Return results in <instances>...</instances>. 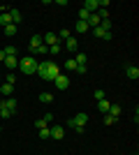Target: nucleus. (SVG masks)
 Masks as SVG:
<instances>
[{
    "mask_svg": "<svg viewBox=\"0 0 139 155\" xmlns=\"http://www.w3.org/2000/svg\"><path fill=\"white\" fill-rule=\"evenodd\" d=\"M109 107H111V102H109V100H100V102H98V109L102 111V116L109 111Z\"/></svg>",
    "mask_w": 139,
    "mask_h": 155,
    "instance_id": "nucleus-19",
    "label": "nucleus"
},
{
    "mask_svg": "<svg viewBox=\"0 0 139 155\" xmlns=\"http://www.w3.org/2000/svg\"><path fill=\"white\" fill-rule=\"evenodd\" d=\"M100 28H102V30H104V32H111V28H114L111 19H104V21H102V23H100Z\"/></svg>",
    "mask_w": 139,
    "mask_h": 155,
    "instance_id": "nucleus-25",
    "label": "nucleus"
},
{
    "mask_svg": "<svg viewBox=\"0 0 139 155\" xmlns=\"http://www.w3.org/2000/svg\"><path fill=\"white\" fill-rule=\"evenodd\" d=\"M56 35H58V42H60V39L65 42V39H70V37H72V32L67 30V28H60V32H56Z\"/></svg>",
    "mask_w": 139,
    "mask_h": 155,
    "instance_id": "nucleus-22",
    "label": "nucleus"
},
{
    "mask_svg": "<svg viewBox=\"0 0 139 155\" xmlns=\"http://www.w3.org/2000/svg\"><path fill=\"white\" fill-rule=\"evenodd\" d=\"M2 102H5V107H7V109H12L14 114H16V100H14V97H5Z\"/></svg>",
    "mask_w": 139,
    "mask_h": 155,
    "instance_id": "nucleus-21",
    "label": "nucleus"
},
{
    "mask_svg": "<svg viewBox=\"0 0 139 155\" xmlns=\"http://www.w3.org/2000/svg\"><path fill=\"white\" fill-rule=\"evenodd\" d=\"M42 44H44V42H42V35H33V37H30V51L40 49Z\"/></svg>",
    "mask_w": 139,
    "mask_h": 155,
    "instance_id": "nucleus-15",
    "label": "nucleus"
},
{
    "mask_svg": "<svg viewBox=\"0 0 139 155\" xmlns=\"http://www.w3.org/2000/svg\"><path fill=\"white\" fill-rule=\"evenodd\" d=\"M86 23H88V28H98L100 23H102V19H100V16H98V12H95V14H88Z\"/></svg>",
    "mask_w": 139,
    "mask_h": 155,
    "instance_id": "nucleus-11",
    "label": "nucleus"
},
{
    "mask_svg": "<svg viewBox=\"0 0 139 155\" xmlns=\"http://www.w3.org/2000/svg\"><path fill=\"white\" fill-rule=\"evenodd\" d=\"M91 28H88V23L86 21H77V26H74V32L77 35H84V32H88Z\"/></svg>",
    "mask_w": 139,
    "mask_h": 155,
    "instance_id": "nucleus-14",
    "label": "nucleus"
},
{
    "mask_svg": "<svg viewBox=\"0 0 139 155\" xmlns=\"http://www.w3.org/2000/svg\"><path fill=\"white\" fill-rule=\"evenodd\" d=\"M14 116V111L12 109H7L5 102H0V118H12Z\"/></svg>",
    "mask_w": 139,
    "mask_h": 155,
    "instance_id": "nucleus-16",
    "label": "nucleus"
},
{
    "mask_svg": "<svg viewBox=\"0 0 139 155\" xmlns=\"http://www.w3.org/2000/svg\"><path fill=\"white\" fill-rule=\"evenodd\" d=\"M40 102L42 104H51L53 102V95H51V93H40Z\"/></svg>",
    "mask_w": 139,
    "mask_h": 155,
    "instance_id": "nucleus-23",
    "label": "nucleus"
},
{
    "mask_svg": "<svg viewBox=\"0 0 139 155\" xmlns=\"http://www.w3.org/2000/svg\"><path fill=\"white\" fill-rule=\"evenodd\" d=\"M107 114H109V116H114V118H116V120H118V116H121V107H118V104H111Z\"/></svg>",
    "mask_w": 139,
    "mask_h": 155,
    "instance_id": "nucleus-20",
    "label": "nucleus"
},
{
    "mask_svg": "<svg viewBox=\"0 0 139 155\" xmlns=\"http://www.w3.org/2000/svg\"><path fill=\"white\" fill-rule=\"evenodd\" d=\"M42 42H44L46 46L60 44V42H58V35H56V32H44V35H42Z\"/></svg>",
    "mask_w": 139,
    "mask_h": 155,
    "instance_id": "nucleus-7",
    "label": "nucleus"
},
{
    "mask_svg": "<svg viewBox=\"0 0 139 155\" xmlns=\"http://www.w3.org/2000/svg\"><path fill=\"white\" fill-rule=\"evenodd\" d=\"M86 123H88V114L81 111V114H77L74 118L67 120V127H72L77 134H84V132H86Z\"/></svg>",
    "mask_w": 139,
    "mask_h": 155,
    "instance_id": "nucleus-1",
    "label": "nucleus"
},
{
    "mask_svg": "<svg viewBox=\"0 0 139 155\" xmlns=\"http://www.w3.org/2000/svg\"><path fill=\"white\" fill-rule=\"evenodd\" d=\"M88 32H91V35H93L95 39H111V32H104L100 26H98V28H91Z\"/></svg>",
    "mask_w": 139,
    "mask_h": 155,
    "instance_id": "nucleus-6",
    "label": "nucleus"
},
{
    "mask_svg": "<svg viewBox=\"0 0 139 155\" xmlns=\"http://www.w3.org/2000/svg\"><path fill=\"white\" fill-rule=\"evenodd\" d=\"M12 23V16H9V9L7 12H0V26H9Z\"/></svg>",
    "mask_w": 139,
    "mask_h": 155,
    "instance_id": "nucleus-18",
    "label": "nucleus"
},
{
    "mask_svg": "<svg viewBox=\"0 0 139 155\" xmlns=\"http://www.w3.org/2000/svg\"><path fill=\"white\" fill-rule=\"evenodd\" d=\"M35 127H37V130H44V127H49L46 118H44V116H42V118H37V120H35Z\"/></svg>",
    "mask_w": 139,
    "mask_h": 155,
    "instance_id": "nucleus-27",
    "label": "nucleus"
},
{
    "mask_svg": "<svg viewBox=\"0 0 139 155\" xmlns=\"http://www.w3.org/2000/svg\"><path fill=\"white\" fill-rule=\"evenodd\" d=\"M5 67H7V70L19 67V56H7V58H5Z\"/></svg>",
    "mask_w": 139,
    "mask_h": 155,
    "instance_id": "nucleus-12",
    "label": "nucleus"
},
{
    "mask_svg": "<svg viewBox=\"0 0 139 155\" xmlns=\"http://www.w3.org/2000/svg\"><path fill=\"white\" fill-rule=\"evenodd\" d=\"M40 137H42V139H51V130H49V127L40 130Z\"/></svg>",
    "mask_w": 139,
    "mask_h": 155,
    "instance_id": "nucleus-31",
    "label": "nucleus"
},
{
    "mask_svg": "<svg viewBox=\"0 0 139 155\" xmlns=\"http://www.w3.org/2000/svg\"><path fill=\"white\" fill-rule=\"evenodd\" d=\"M49 53H51V56H58V53H60V44H53V46H49Z\"/></svg>",
    "mask_w": 139,
    "mask_h": 155,
    "instance_id": "nucleus-32",
    "label": "nucleus"
},
{
    "mask_svg": "<svg viewBox=\"0 0 139 155\" xmlns=\"http://www.w3.org/2000/svg\"><path fill=\"white\" fill-rule=\"evenodd\" d=\"M53 86H56V91H67L70 88V77L67 74H58L53 79Z\"/></svg>",
    "mask_w": 139,
    "mask_h": 155,
    "instance_id": "nucleus-3",
    "label": "nucleus"
},
{
    "mask_svg": "<svg viewBox=\"0 0 139 155\" xmlns=\"http://www.w3.org/2000/svg\"><path fill=\"white\" fill-rule=\"evenodd\" d=\"M49 130H51V139H63V137H65V127H63V125H56V123H51L49 125Z\"/></svg>",
    "mask_w": 139,
    "mask_h": 155,
    "instance_id": "nucleus-4",
    "label": "nucleus"
},
{
    "mask_svg": "<svg viewBox=\"0 0 139 155\" xmlns=\"http://www.w3.org/2000/svg\"><path fill=\"white\" fill-rule=\"evenodd\" d=\"M9 16H12L14 26H19L21 21H23V14H21V9H16V7H9Z\"/></svg>",
    "mask_w": 139,
    "mask_h": 155,
    "instance_id": "nucleus-9",
    "label": "nucleus"
},
{
    "mask_svg": "<svg viewBox=\"0 0 139 155\" xmlns=\"http://www.w3.org/2000/svg\"><path fill=\"white\" fill-rule=\"evenodd\" d=\"M63 65H65V70H67V72H74V70H77V63H74V58H67Z\"/></svg>",
    "mask_w": 139,
    "mask_h": 155,
    "instance_id": "nucleus-26",
    "label": "nucleus"
},
{
    "mask_svg": "<svg viewBox=\"0 0 139 155\" xmlns=\"http://www.w3.org/2000/svg\"><path fill=\"white\" fill-rule=\"evenodd\" d=\"M2 81H5V84H9V86H16V74H12V72H9V74H5V77H2Z\"/></svg>",
    "mask_w": 139,
    "mask_h": 155,
    "instance_id": "nucleus-24",
    "label": "nucleus"
},
{
    "mask_svg": "<svg viewBox=\"0 0 139 155\" xmlns=\"http://www.w3.org/2000/svg\"><path fill=\"white\" fill-rule=\"evenodd\" d=\"M81 9H86L88 14H95L100 9V0H86V2L81 5Z\"/></svg>",
    "mask_w": 139,
    "mask_h": 155,
    "instance_id": "nucleus-5",
    "label": "nucleus"
},
{
    "mask_svg": "<svg viewBox=\"0 0 139 155\" xmlns=\"http://www.w3.org/2000/svg\"><path fill=\"white\" fill-rule=\"evenodd\" d=\"M88 19V12H86V9H79V19H77V21H86Z\"/></svg>",
    "mask_w": 139,
    "mask_h": 155,
    "instance_id": "nucleus-34",
    "label": "nucleus"
},
{
    "mask_svg": "<svg viewBox=\"0 0 139 155\" xmlns=\"http://www.w3.org/2000/svg\"><path fill=\"white\" fill-rule=\"evenodd\" d=\"M5 35H7V37H14V35H16V26H14V23L5 26Z\"/></svg>",
    "mask_w": 139,
    "mask_h": 155,
    "instance_id": "nucleus-28",
    "label": "nucleus"
},
{
    "mask_svg": "<svg viewBox=\"0 0 139 155\" xmlns=\"http://www.w3.org/2000/svg\"><path fill=\"white\" fill-rule=\"evenodd\" d=\"M5 58H7V56H5V51L0 49V63H5Z\"/></svg>",
    "mask_w": 139,
    "mask_h": 155,
    "instance_id": "nucleus-37",
    "label": "nucleus"
},
{
    "mask_svg": "<svg viewBox=\"0 0 139 155\" xmlns=\"http://www.w3.org/2000/svg\"><path fill=\"white\" fill-rule=\"evenodd\" d=\"M0 93H2V97H12L14 95V86H9V84H0Z\"/></svg>",
    "mask_w": 139,
    "mask_h": 155,
    "instance_id": "nucleus-13",
    "label": "nucleus"
},
{
    "mask_svg": "<svg viewBox=\"0 0 139 155\" xmlns=\"http://www.w3.org/2000/svg\"><path fill=\"white\" fill-rule=\"evenodd\" d=\"M74 63H77V65H86V63H88V56H86L84 51H77V56H74Z\"/></svg>",
    "mask_w": 139,
    "mask_h": 155,
    "instance_id": "nucleus-17",
    "label": "nucleus"
},
{
    "mask_svg": "<svg viewBox=\"0 0 139 155\" xmlns=\"http://www.w3.org/2000/svg\"><path fill=\"white\" fill-rule=\"evenodd\" d=\"M102 120H104V125H114V123H116V118L109 116V114H104V118H102Z\"/></svg>",
    "mask_w": 139,
    "mask_h": 155,
    "instance_id": "nucleus-33",
    "label": "nucleus"
},
{
    "mask_svg": "<svg viewBox=\"0 0 139 155\" xmlns=\"http://www.w3.org/2000/svg\"><path fill=\"white\" fill-rule=\"evenodd\" d=\"M93 95H95V100H104V91H102V88H95V93H93Z\"/></svg>",
    "mask_w": 139,
    "mask_h": 155,
    "instance_id": "nucleus-30",
    "label": "nucleus"
},
{
    "mask_svg": "<svg viewBox=\"0 0 139 155\" xmlns=\"http://www.w3.org/2000/svg\"><path fill=\"white\" fill-rule=\"evenodd\" d=\"M65 49H67V51H72V53H77V51H79V39L74 37V35L70 39H65Z\"/></svg>",
    "mask_w": 139,
    "mask_h": 155,
    "instance_id": "nucleus-10",
    "label": "nucleus"
},
{
    "mask_svg": "<svg viewBox=\"0 0 139 155\" xmlns=\"http://www.w3.org/2000/svg\"><path fill=\"white\" fill-rule=\"evenodd\" d=\"M44 118H46V123H49V125L53 123V114H44Z\"/></svg>",
    "mask_w": 139,
    "mask_h": 155,
    "instance_id": "nucleus-36",
    "label": "nucleus"
},
{
    "mask_svg": "<svg viewBox=\"0 0 139 155\" xmlns=\"http://www.w3.org/2000/svg\"><path fill=\"white\" fill-rule=\"evenodd\" d=\"M2 51H5V56H16V46H7V49H2Z\"/></svg>",
    "mask_w": 139,
    "mask_h": 155,
    "instance_id": "nucleus-29",
    "label": "nucleus"
},
{
    "mask_svg": "<svg viewBox=\"0 0 139 155\" xmlns=\"http://www.w3.org/2000/svg\"><path fill=\"white\" fill-rule=\"evenodd\" d=\"M0 81H2V74H0Z\"/></svg>",
    "mask_w": 139,
    "mask_h": 155,
    "instance_id": "nucleus-38",
    "label": "nucleus"
},
{
    "mask_svg": "<svg viewBox=\"0 0 139 155\" xmlns=\"http://www.w3.org/2000/svg\"><path fill=\"white\" fill-rule=\"evenodd\" d=\"M86 70H88L86 65H77V70H74V72H77V74H86Z\"/></svg>",
    "mask_w": 139,
    "mask_h": 155,
    "instance_id": "nucleus-35",
    "label": "nucleus"
},
{
    "mask_svg": "<svg viewBox=\"0 0 139 155\" xmlns=\"http://www.w3.org/2000/svg\"><path fill=\"white\" fill-rule=\"evenodd\" d=\"M19 70L21 74H35V70H37V58L35 56H21L19 58Z\"/></svg>",
    "mask_w": 139,
    "mask_h": 155,
    "instance_id": "nucleus-2",
    "label": "nucleus"
},
{
    "mask_svg": "<svg viewBox=\"0 0 139 155\" xmlns=\"http://www.w3.org/2000/svg\"><path fill=\"white\" fill-rule=\"evenodd\" d=\"M134 155H137V153H134Z\"/></svg>",
    "mask_w": 139,
    "mask_h": 155,
    "instance_id": "nucleus-39",
    "label": "nucleus"
},
{
    "mask_svg": "<svg viewBox=\"0 0 139 155\" xmlns=\"http://www.w3.org/2000/svg\"><path fill=\"white\" fill-rule=\"evenodd\" d=\"M125 77L130 79V81H137V79H139V67H137V65H127V67H125Z\"/></svg>",
    "mask_w": 139,
    "mask_h": 155,
    "instance_id": "nucleus-8",
    "label": "nucleus"
}]
</instances>
